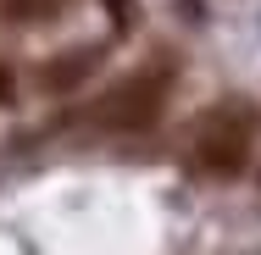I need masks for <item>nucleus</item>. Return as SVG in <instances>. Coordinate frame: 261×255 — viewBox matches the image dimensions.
I'll return each mask as SVG.
<instances>
[{
  "instance_id": "obj_1",
  "label": "nucleus",
  "mask_w": 261,
  "mask_h": 255,
  "mask_svg": "<svg viewBox=\"0 0 261 255\" xmlns=\"http://www.w3.org/2000/svg\"><path fill=\"white\" fill-rule=\"evenodd\" d=\"M250 133H256V117L245 111V105H217L206 111V122H200V145H195V161L217 172V178H239L245 172V155H250Z\"/></svg>"
},
{
  "instance_id": "obj_2",
  "label": "nucleus",
  "mask_w": 261,
  "mask_h": 255,
  "mask_svg": "<svg viewBox=\"0 0 261 255\" xmlns=\"http://www.w3.org/2000/svg\"><path fill=\"white\" fill-rule=\"evenodd\" d=\"M161 105H167V72H134L117 89H106L89 117L100 128H150L161 117Z\"/></svg>"
},
{
  "instance_id": "obj_3",
  "label": "nucleus",
  "mask_w": 261,
  "mask_h": 255,
  "mask_svg": "<svg viewBox=\"0 0 261 255\" xmlns=\"http://www.w3.org/2000/svg\"><path fill=\"white\" fill-rule=\"evenodd\" d=\"M95 67H100V50H95V45H72V50H61L56 61H45L39 83H45L50 95H67V89H78Z\"/></svg>"
},
{
  "instance_id": "obj_4",
  "label": "nucleus",
  "mask_w": 261,
  "mask_h": 255,
  "mask_svg": "<svg viewBox=\"0 0 261 255\" xmlns=\"http://www.w3.org/2000/svg\"><path fill=\"white\" fill-rule=\"evenodd\" d=\"M61 11H67V0H0L6 22H50Z\"/></svg>"
},
{
  "instance_id": "obj_5",
  "label": "nucleus",
  "mask_w": 261,
  "mask_h": 255,
  "mask_svg": "<svg viewBox=\"0 0 261 255\" xmlns=\"http://www.w3.org/2000/svg\"><path fill=\"white\" fill-rule=\"evenodd\" d=\"M106 11H111V28H117V34L139 28V6H134V0H106Z\"/></svg>"
},
{
  "instance_id": "obj_6",
  "label": "nucleus",
  "mask_w": 261,
  "mask_h": 255,
  "mask_svg": "<svg viewBox=\"0 0 261 255\" xmlns=\"http://www.w3.org/2000/svg\"><path fill=\"white\" fill-rule=\"evenodd\" d=\"M11 95H17V83H11V72H6V67H0V105L11 100Z\"/></svg>"
}]
</instances>
